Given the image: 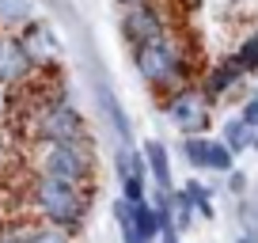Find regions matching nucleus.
I'll use <instances>...</instances> for the list:
<instances>
[{"label":"nucleus","mask_w":258,"mask_h":243,"mask_svg":"<svg viewBox=\"0 0 258 243\" xmlns=\"http://www.w3.org/2000/svg\"><path fill=\"white\" fill-rule=\"evenodd\" d=\"M114 217H118V224H121L125 243H152V239H145V235L133 228V220H129V202H125V198H118V202H114Z\"/></svg>","instance_id":"obj_20"},{"label":"nucleus","mask_w":258,"mask_h":243,"mask_svg":"<svg viewBox=\"0 0 258 243\" xmlns=\"http://www.w3.org/2000/svg\"><path fill=\"white\" fill-rule=\"evenodd\" d=\"M239 80H243V65L235 61V57H224V61H217V65L202 76V84H198V88H202L209 99H224Z\"/></svg>","instance_id":"obj_10"},{"label":"nucleus","mask_w":258,"mask_h":243,"mask_svg":"<svg viewBox=\"0 0 258 243\" xmlns=\"http://www.w3.org/2000/svg\"><path fill=\"white\" fill-rule=\"evenodd\" d=\"M239 118H243V122H247L250 130H254V126H258V99H250V103H247V106H243V114H239Z\"/></svg>","instance_id":"obj_24"},{"label":"nucleus","mask_w":258,"mask_h":243,"mask_svg":"<svg viewBox=\"0 0 258 243\" xmlns=\"http://www.w3.org/2000/svg\"><path fill=\"white\" fill-rule=\"evenodd\" d=\"M34 76V65L27 61L16 34H0V88H23Z\"/></svg>","instance_id":"obj_9"},{"label":"nucleus","mask_w":258,"mask_h":243,"mask_svg":"<svg viewBox=\"0 0 258 243\" xmlns=\"http://www.w3.org/2000/svg\"><path fill=\"white\" fill-rule=\"evenodd\" d=\"M145 167L148 175H152V183L160 190H171V160H167V148H163V141H145Z\"/></svg>","instance_id":"obj_11"},{"label":"nucleus","mask_w":258,"mask_h":243,"mask_svg":"<svg viewBox=\"0 0 258 243\" xmlns=\"http://www.w3.org/2000/svg\"><path fill=\"white\" fill-rule=\"evenodd\" d=\"M99 103H103V110L110 114V122H114V130H118V137H121V141H129V122H125V114H121L118 99H114L106 88H99Z\"/></svg>","instance_id":"obj_18"},{"label":"nucleus","mask_w":258,"mask_h":243,"mask_svg":"<svg viewBox=\"0 0 258 243\" xmlns=\"http://www.w3.org/2000/svg\"><path fill=\"white\" fill-rule=\"evenodd\" d=\"M27 243H73V232L61 228V224H46V220H38V224H31Z\"/></svg>","instance_id":"obj_16"},{"label":"nucleus","mask_w":258,"mask_h":243,"mask_svg":"<svg viewBox=\"0 0 258 243\" xmlns=\"http://www.w3.org/2000/svg\"><path fill=\"white\" fill-rule=\"evenodd\" d=\"M254 99H258V88H254Z\"/></svg>","instance_id":"obj_28"},{"label":"nucleus","mask_w":258,"mask_h":243,"mask_svg":"<svg viewBox=\"0 0 258 243\" xmlns=\"http://www.w3.org/2000/svg\"><path fill=\"white\" fill-rule=\"evenodd\" d=\"M220 141H224V148H228L232 156L247 152V148H250V126H247L243 118H232V122H224V137H220Z\"/></svg>","instance_id":"obj_14"},{"label":"nucleus","mask_w":258,"mask_h":243,"mask_svg":"<svg viewBox=\"0 0 258 243\" xmlns=\"http://www.w3.org/2000/svg\"><path fill=\"white\" fill-rule=\"evenodd\" d=\"M129 220H133V228H137L145 239H156V235H160V213H156V205L148 202V198L129 202Z\"/></svg>","instance_id":"obj_12"},{"label":"nucleus","mask_w":258,"mask_h":243,"mask_svg":"<svg viewBox=\"0 0 258 243\" xmlns=\"http://www.w3.org/2000/svg\"><path fill=\"white\" fill-rule=\"evenodd\" d=\"M167 213H171V228H175V232H182V228H190L194 220V209H190V198L182 194V190H175V194H171V202H167Z\"/></svg>","instance_id":"obj_15"},{"label":"nucleus","mask_w":258,"mask_h":243,"mask_svg":"<svg viewBox=\"0 0 258 243\" xmlns=\"http://www.w3.org/2000/svg\"><path fill=\"white\" fill-rule=\"evenodd\" d=\"M239 243H254V239H250V235H243V239H239Z\"/></svg>","instance_id":"obj_26"},{"label":"nucleus","mask_w":258,"mask_h":243,"mask_svg":"<svg viewBox=\"0 0 258 243\" xmlns=\"http://www.w3.org/2000/svg\"><path fill=\"white\" fill-rule=\"evenodd\" d=\"M34 171L42 175H61L91 187L95 178V148L91 141H34Z\"/></svg>","instance_id":"obj_3"},{"label":"nucleus","mask_w":258,"mask_h":243,"mask_svg":"<svg viewBox=\"0 0 258 243\" xmlns=\"http://www.w3.org/2000/svg\"><path fill=\"white\" fill-rule=\"evenodd\" d=\"M235 61L243 65V73H254L258 69V34H250V38L235 49Z\"/></svg>","instance_id":"obj_22"},{"label":"nucleus","mask_w":258,"mask_h":243,"mask_svg":"<svg viewBox=\"0 0 258 243\" xmlns=\"http://www.w3.org/2000/svg\"><path fill=\"white\" fill-rule=\"evenodd\" d=\"M182 194L190 198V209H194V217H202V220H209V217H213V202H209V190H205V187L190 183V187H186Z\"/></svg>","instance_id":"obj_19"},{"label":"nucleus","mask_w":258,"mask_h":243,"mask_svg":"<svg viewBox=\"0 0 258 243\" xmlns=\"http://www.w3.org/2000/svg\"><path fill=\"white\" fill-rule=\"evenodd\" d=\"M114 171H118V183H121V198L125 202H141L148 194V167H145V156L137 148L121 145L114 152Z\"/></svg>","instance_id":"obj_7"},{"label":"nucleus","mask_w":258,"mask_h":243,"mask_svg":"<svg viewBox=\"0 0 258 243\" xmlns=\"http://www.w3.org/2000/svg\"><path fill=\"white\" fill-rule=\"evenodd\" d=\"M182 152H186V160H190V167L205 171V160H209V137H202V133H186Z\"/></svg>","instance_id":"obj_17"},{"label":"nucleus","mask_w":258,"mask_h":243,"mask_svg":"<svg viewBox=\"0 0 258 243\" xmlns=\"http://www.w3.org/2000/svg\"><path fill=\"white\" fill-rule=\"evenodd\" d=\"M167 31L163 16L148 4V0H137V4H125V16H121V34H125L129 46H137V42H148L156 34Z\"/></svg>","instance_id":"obj_8"},{"label":"nucleus","mask_w":258,"mask_h":243,"mask_svg":"<svg viewBox=\"0 0 258 243\" xmlns=\"http://www.w3.org/2000/svg\"><path fill=\"white\" fill-rule=\"evenodd\" d=\"M235 156L224 148V141H209V160H205V171H232Z\"/></svg>","instance_id":"obj_21"},{"label":"nucleus","mask_w":258,"mask_h":243,"mask_svg":"<svg viewBox=\"0 0 258 243\" xmlns=\"http://www.w3.org/2000/svg\"><path fill=\"white\" fill-rule=\"evenodd\" d=\"M27 130L34 141H84L88 137V122L80 110L64 103H38L27 114Z\"/></svg>","instance_id":"obj_4"},{"label":"nucleus","mask_w":258,"mask_h":243,"mask_svg":"<svg viewBox=\"0 0 258 243\" xmlns=\"http://www.w3.org/2000/svg\"><path fill=\"white\" fill-rule=\"evenodd\" d=\"M27 198H31V209L38 220L61 224L69 232L80 228L88 209H91V187L73 183V178H61V175H42V171H34L31 187H27Z\"/></svg>","instance_id":"obj_1"},{"label":"nucleus","mask_w":258,"mask_h":243,"mask_svg":"<svg viewBox=\"0 0 258 243\" xmlns=\"http://www.w3.org/2000/svg\"><path fill=\"white\" fill-rule=\"evenodd\" d=\"M27 235H31V224H19V220L0 224V243H27Z\"/></svg>","instance_id":"obj_23"},{"label":"nucleus","mask_w":258,"mask_h":243,"mask_svg":"<svg viewBox=\"0 0 258 243\" xmlns=\"http://www.w3.org/2000/svg\"><path fill=\"white\" fill-rule=\"evenodd\" d=\"M118 4H137V0H118Z\"/></svg>","instance_id":"obj_27"},{"label":"nucleus","mask_w":258,"mask_h":243,"mask_svg":"<svg viewBox=\"0 0 258 243\" xmlns=\"http://www.w3.org/2000/svg\"><path fill=\"white\" fill-rule=\"evenodd\" d=\"M133 65H137V73L145 76L152 88H186V73H190V65H186L182 49H178V38L171 31L156 34V38L148 42H137L133 46Z\"/></svg>","instance_id":"obj_2"},{"label":"nucleus","mask_w":258,"mask_h":243,"mask_svg":"<svg viewBox=\"0 0 258 243\" xmlns=\"http://www.w3.org/2000/svg\"><path fill=\"white\" fill-rule=\"evenodd\" d=\"M34 19V0H0V23L4 27H23Z\"/></svg>","instance_id":"obj_13"},{"label":"nucleus","mask_w":258,"mask_h":243,"mask_svg":"<svg viewBox=\"0 0 258 243\" xmlns=\"http://www.w3.org/2000/svg\"><path fill=\"white\" fill-rule=\"evenodd\" d=\"M250 148H258V126L250 130Z\"/></svg>","instance_id":"obj_25"},{"label":"nucleus","mask_w":258,"mask_h":243,"mask_svg":"<svg viewBox=\"0 0 258 243\" xmlns=\"http://www.w3.org/2000/svg\"><path fill=\"white\" fill-rule=\"evenodd\" d=\"M209 114H213V99L198 84H186L167 99V118L178 133H205Z\"/></svg>","instance_id":"obj_5"},{"label":"nucleus","mask_w":258,"mask_h":243,"mask_svg":"<svg viewBox=\"0 0 258 243\" xmlns=\"http://www.w3.org/2000/svg\"><path fill=\"white\" fill-rule=\"evenodd\" d=\"M19 46H23V53H27V61H31L38 73H49V69L57 65V57H61V46H57V34L49 31L46 23H23L19 27Z\"/></svg>","instance_id":"obj_6"}]
</instances>
